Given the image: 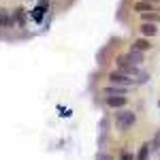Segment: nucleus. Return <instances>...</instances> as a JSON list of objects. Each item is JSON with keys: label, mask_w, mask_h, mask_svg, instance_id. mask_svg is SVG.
<instances>
[{"label": "nucleus", "mask_w": 160, "mask_h": 160, "mask_svg": "<svg viewBox=\"0 0 160 160\" xmlns=\"http://www.w3.org/2000/svg\"><path fill=\"white\" fill-rule=\"evenodd\" d=\"M149 154H152V145H149V141H148V143H143V145L139 148V152H137V158H139V160H145Z\"/></svg>", "instance_id": "obj_13"}, {"label": "nucleus", "mask_w": 160, "mask_h": 160, "mask_svg": "<svg viewBox=\"0 0 160 160\" xmlns=\"http://www.w3.org/2000/svg\"><path fill=\"white\" fill-rule=\"evenodd\" d=\"M132 11L139 15V13L145 11H160V2H152V0H137L132 4Z\"/></svg>", "instance_id": "obj_5"}, {"label": "nucleus", "mask_w": 160, "mask_h": 160, "mask_svg": "<svg viewBox=\"0 0 160 160\" xmlns=\"http://www.w3.org/2000/svg\"><path fill=\"white\" fill-rule=\"evenodd\" d=\"M0 19H2V28H7V30H13V28H17L15 26V17H13V13L9 9H0Z\"/></svg>", "instance_id": "obj_10"}, {"label": "nucleus", "mask_w": 160, "mask_h": 160, "mask_svg": "<svg viewBox=\"0 0 160 160\" xmlns=\"http://www.w3.org/2000/svg\"><path fill=\"white\" fill-rule=\"evenodd\" d=\"M120 158H122V160H132V158H137V154L128 152V149H124V152H120Z\"/></svg>", "instance_id": "obj_16"}, {"label": "nucleus", "mask_w": 160, "mask_h": 160, "mask_svg": "<svg viewBox=\"0 0 160 160\" xmlns=\"http://www.w3.org/2000/svg\"><path fill=\"white\" fill-rule=\"evenodd\" d=\"M139 22H154V24H160V11L139 13Z\"/></svg>", "instance_id": "obj_12"}, {"label": "nucleus", "mask_w": 160, "mask_h": 160, "mask_svg": "<svg viewBox=\"0 0 160 160\" xmlns=\"http://www.w3.org/2000/svg\"><path fill=\"white\" fill-rule=\"evenodd\" d=\"M102 96H113V94H128L130 96V88L128 86H118V83H109V86L100 88Z\"/></svg>", "instance_id": "obj_7"}, {"label": "nucleus", "mask_w": 160, "mask_h": 160, "mask_svg": "<svg viewBox=\"0 0 160 160\" xmlns=\"http://www.w3.org/2000/svg\"><path fill=\"white\" fill-rule=\"evenodd\" d=\"M149 145H152V152H158V149H160V128L154 132V137H152V143H149Z\"/></svg>", "instance_id": "obj_14"}, {"label": "nucleus", "mask_w": 160, "mask_h": 160, "mask_svg": "<svg viewBox=\"0 0 160 160\" xmlns=\"http://www.w3.org/2000/svg\"><path fill=\"white\" fill-rule=\"evenodd\" d=\"M139 34L148 37V38H156L158 37V24H154V22H141L139 24Z\"/></svg>", "instance_id": "obj_6"}, {"label": "nucleus", "mask_w": 160, "mask_h": 160, "mask_svg": "<svg viewBox=\"0 0 160 160\" xmlns=\"http://www.w3.org/2000/svg\"><path fill=\"white\" fill-rule=\"evenodd\" d=\"M126 60L130 62V64L143 66V62H145V53H143V51H137V49H128V53H126Z\"/></svg>", "instance_id": "obj_11"}, {"label": "nucleus", "mask_w": 160, "mask_h": 160, "mask_svg": "<svg viewBox=\"0 0 160 160\" xmlns=\"http://www.w3.org/2000/svg\"><path fill=\"white\" fill-rule=\"evenodd\" d=\"M130 102V96L128 94H113V96H102V105L111 111H118V109H124L128 107Z\"/></svg>", "instance_id": "obj_2"}, {"label": "nucleus", "mask_w": 160, "mask_h": 160, "mask_svg": "<svg viewBox=\"0 0 160 160\" xmlns=\"http://www.w3.org/2000/svg\"><path fill=\"white\" fill-rule=\"evenodd\" d=\"M148 79H149V73L141 71V73L137 75V86H143V83H148Z\"/></svg>", "instance_id": "obj_15"}, {"label": "nucleus", "mask_w": 160, "mask_h": 160, "mask_svg": "<svg viewBox=\"0 0 160 160\" xmlns=\"http://www.w3.org/2000/svg\"><path fill=\"white\" fill-rule=\"evenodd\" d=\"M113 122H115V128L120 130V132H128V130H132L137 124V113L132 109H118L115 111V115H113Z\"/></svg>", "instance_id": "obj_1"}, {"label": "nucleus", "mask_w": 160, "mask_h": 160, "mask_svg": "<svg viewBox=\"0 0 160 160\" xmlns=\"http://www.w3.org/2000/svg\"><path fill=\"white\" fill-rule=\"evenodd\" d=\"M115 68L124 71V73L130 75V77H137V75L141 73V66H137V64H130V62L126 60V53H120V56L115 58Z\"/></svg>", "instance_id": "obj_4"}, {"label": "nucleus", "mask_w": 160, "mask_h": 160, "mask_svg": "<svg viewBox=\"0 0 160 160\" xmlns=\"http://www.w3.org/2000/svg\"><path fill=\"white\" fill-rule=\"evenodd\" d=\"M107 79H109V83H118V86H128V88L137 86L135 79H132L130 75H126L124 71H120V68H113V71L107 75Z\"/></svg>", "instance_id": "obj_3"}, {"label": "nucleus", "mask_w": 160, "mask_h": 160, "mask_svg": "<svg viewBox=\"0 0 160 160\" xmlns=\"http://www.w3.org/2000/svg\"><path fill=\"white\" fill-rule=\"evenodd\" d=\"M0 30H2V19H0Z\"/></svg>", "instance_id": "obj_17"}, {"label": "nucleus", "mask_w": 160, "mask_h": 160, "mask_svg": "<svg viewBox=\"0 0 160 160\" xmlns=\"http://www.w3.org/2000/svg\"><path fill=\"white\" fill-rule=\"evenodd\" d=\"M13 17H15V26H17V28H26L28 22H30V15L26 13L24 7H15V9H13Z\"/></svg>", "instance_id": "obj_8"}, {"label": "nucleus", "mask_w": 160, "mask_h": 160, "mask_svg": "<svg viewBox=\"0 0 160 160\" xmlns=\"http://www.w3.org/2000/svg\"><path fill=\"white\" fill-rule=\"evenodd\" d=\"M152 2H160V0H152Z\"/></svg>", "instance_id": "obj_19"}, {"label": "nucleus", "mask_w": 160, "mask_h": 160, "mask_svg": "<svg viewBox=\"0 0 160 160\" xmlns=\"http://www.w3.org/2000/svg\"><path fill=\"white\" fill-rule=\"evenodd\" d=\"M152 47H154V45H152V38H148V37H139V38H135V41L130 43V49L143 51V53H148Z\"/></svg>", "instance_id": "obj_9"}, {"label": "nucleus", "mask_w": 160, "mask_h": 160, "mask_svg": "<svg viewBox=\"0 0 160 160\" xmlns=\"http://www.w3.org/2000/svg\"><path fill=\"white\" fill-rule=\"evenodd\" d=\"M158 109H160V98H158Z\"/></svg>", "instance_id": "obj_18"}]
</instances>
